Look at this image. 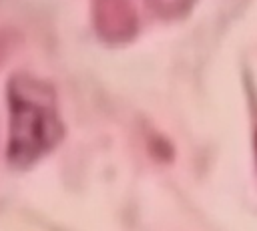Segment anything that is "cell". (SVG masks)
Listing matches in <instances>:
<instances>
[{"instance_id":"1","label":"cell","mask_w":257,"mask_h":231,"mask_svg":"<svg viewBox=\"0 0 257 231\" xmlns=\"http://www.w3.org/2000/svg\"><path fill=\"white\" fill-rule=\"evenodd\" d=\"M8 163L26 169L48 155L64 137L56 86L36 74L16 72L6 82Z\"/></svg>"},{"instance_id":"2","label":"cell","mask_w":257,"mask_h":231,"mask_svg":"<svg viewBox=\"0 0 257 231\" xmlns=\"http://www.w3.org/2000/svg\"><path fill=\"white\" fill-rule=\"evenodd\" d=\"M90 20L96 36L110 46L133 40L139 30L135 0H90Z\"/></svg>"},{"instance_id":"3","label":"cell","mask_w":257,"mask_h":231,"mask_svg":"<svg viewBox=\"0 0 257 231\" xmlns=\"http://www.w3.org/2000/svg\"><path fill=\"white\" fill-rule=\"evenodd\" d=\"M22 46V34L18 28L2 24L0 26V68L10 60V56Z\"/></svg>"},{"instance_id":"4","label":"cell","mask_w":257,"mask_h":231,"mask_svg":"<svg viewBox=\"0 0 257 231\" xmlns=\"http://www.w3.org/2000/svg\"><path fill=\"white\" fill-rule=\"evenodd\" d=\"M255 147H257V141H255Z\"/></svg>"}]
</instances>
